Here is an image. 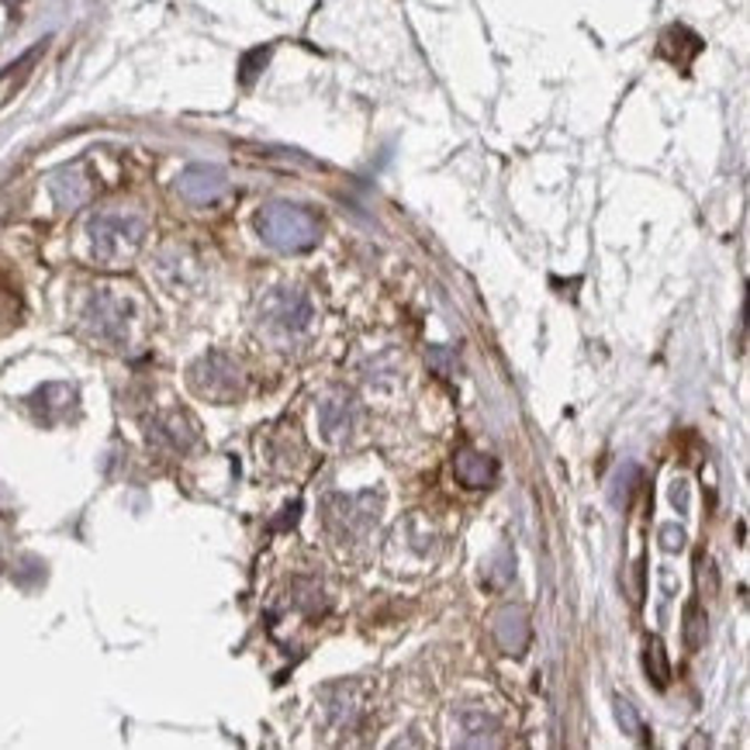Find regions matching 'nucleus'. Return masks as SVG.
Masks as SVG:
<instances>
[{"mask_svg":"<svg viewBox=\"0 0 750 750\" xmlns=\"http://www.w3.org/2000/svg\"><path fill=\"white\" fill-rule=\"evenodd\" d=\"M256 228H259V236H264V243H270L274 249H284V253H305L319 243V218H315L308 208L284 205V201L259 212Z\"/></svg>","mask_w":750,"mask_h":750,"instance_id":"f257e3e1","label":"nucleus"},{"mask_svg":"<svg viewBox=\"0 0 750 750\" xmlns=\"http://www.w3.org/2000/svg\"><path fill=\"white\" fill-rule=\"evenodd\" d=\"M378 505L381 499L373 492H360V495H332L326 502L329 508V526L339 530L342 536H357L363 530H370L378 523Z\"/></svg>","mask_w":750,"mask_h":750,"instance_id":"f03ea898","label":"nucleus"},{"mask_svg":"<svg viewBox=\"0 0 750 750\" xmlns=\"http://www.w3.org/2000/svg\"><path fill=\"white\" fill-rule=\"evenodd\" d=\"M533 640V626L523 609H502L495 616V644L508 657H523Z\"/></svg>","mask_w":750,"mask_h":750,"instance_id":"7ed1b4c3","label":"nucleus"},{"mask_svg":"<svg viewBox=\"0 0 750 750\" xmlns=\"http://www.w3.org/2000/svg\"><path fill=\"white\" fill-rule=\"evenodd\" d=\"M657 52L665 55L668 63H675L678 70H688L691 66V60L702 52V39L696 35V32H688L685 24H671L665 35H660V45H657Z\"/></svg>","mask_w":750,"mask_h":750,"instance_id":"20e7f679","label":"nucleus"},{"mask_svg":"<svg viewBox=\"0 0 750 750\" xmlns=\"http://www.w3.org/2000/svg\"><path fill=\"white\" fill-rule=\"evenodd\" d=\"M270 315H274V322L280 326V329H287V332H301V329H308V322H311V301L301 295V291H284V295H277L274 301H270Z\"/></svg>","mask_w":750,"mask_h":750,"instance_id":"39448f33","label":"nucleus"},{"mask_svg":"<svg viewBox=\"0 0 750 750\" xmlns=\"http://www.w3.org/2000/svg\"><path fill=\"white\" fill-rule=\"evenodd\" d=\"M453 474L464 487H487L495 481L499 468L495 460L487 453H477V450H460L456 460H453Z\"/></svg>","mask_w":750,"mask_h":750,"instance_id":"423d86ee","label":"nucleus"},{"mask_svg":"<svg viewBox=\"0 0 750 750\" xmlns=\"http://www.w3.org/2000/svg\"><path fill=\"white\" fill-rule=\"evenodd\" d=\"M222 187H225V177H222L218 169H212V166H191L184 177H181V184H177V191L187 201H197V205H205V201H215L222 194Z\"/></svg>","mask_w":750,"mask_h":750,"instance_id":"0eeeda50","label":"nucleus"},{"mask_svg":"<svg viewBox=\"0 0 750 750\" xmlns=\"http://www.w3.org/2000/svg\"><path fill=\"white\" fill-rule=\"evenodd\" d=\"M460 743L468 747H481V743H495V733H499V719L487 716L481 709H464L460 712Z\"/></svg>","mask_w":750,"mask_h":750,"instance_id":"6e6552de","label":"nucleus"},{"mask_svg":"<svg viewBox=\"0 0 750 750\" xmlns=\"http://www.w3.org/2000/svg\"><path fill=\"white\" fill-rule=\"evenodd\" d=\"M94 239L101 246V253H122V249H132L138 243V225L129 228V222H114V218H101L94 222Z\"/></svg>","mask_w":750,"mask_h":750,"instance_id":"1a4fd4ad","label":"nucleus"},{"mask_svg":"<svg viewBox=\"0 0 750 750\" xmlns=\"http://www.w3.org/2000/svg\"><path fill=\"white\" fill-rule=\"evenodd\" d=\"M319 419H322V429L329 432V436H342V432L350 429V422H353V398L339 394V398L322 401Z\"/></svg>","mask_w":750,"mask_h":750,"instance_id":"9d476101","label":"nucleus"},{"mask_svg":"<svg viewBox=\"0 0 750 750\" xmlns=\"http://www.w3.org/2000/svg\"><path fill=\"white\" fill-rule=\"evenodd\" d=\"M647 675L657 688H668V681H671L668 650L660 644V637H650V644H647Z\"/></svg>","mask_w":750,"mask_h":750,"instance_id":"9b49d317","label":"nucleus"},{"mask_svg":"<svg viewBox=\"0 0 750 750\" xmlns=\"http://www.w3.org/2000/svg\"><path fill=\"white\" fill-rule=\"evenodd\" d=\"M39 52H42V49H35V52L21 55V63H14L11 70H4V73H0V104H4V101H8V97H11V94L18 91V86H21V80L28 76V70L35 66Z\"/></svg>","mask_w":750,"mask_h":750,"instance_id":"f8f14e48","label":"nucleus"},{"mask_svg":"<svg viewBox=\"0 0 750 750\" xmlns=\"http://www.w3.org/2000/svg\"><path fill=\"white\" fill-rule=\"evenodd\" d=\"M685 644L688 650H699L706 644V613L699 602L685 605Z\"/></svg>","mask_w":750,"mask_h":750,"instance_id":"ddd939ff","label":"nucleus"},{"mask_svg":"<svg viewBox=\"0 0 750 750\" xmlns=\"http://www.w3.org/2000/svg\"><path fill=\"white\" fill-rule=\"evenodd\" d=\"M616 719H619V727H623V733H629V737H637V740H647L644 733V719L637 716V709H633V702H626V699H616Z\"/></svg>","mask_w":750,"mask_h":750,"instance_id":"4468645a","label":"nucleus"},{"mask_svg":"<svg viewBox=\"0 0 750 750\" xmlns=\"http://www.w3.org/2000/svg\"><path fill=\"white\" fill-rule=\"evenodd\" d=\"M696 578H699L702 595H716L719 592V574H716V564H712L709 554H699L696 557Z\"/></svg>","mask_w":750,"mask_h":750,"instance_id":"2eb2a0df","label":"nucleus"},{"mask_svg":"<svg viewBox=\"0 0 750 750\" xmlns=\"http://www.w3.org/2000/svg\"><path fill=\"white\" fill-rule=\"evenodd\" d=\"M660 546H665L668 554L681 551V546H685V533L678 526H665V530H660Z\"/></svg>","mask_w":750,"mask_h":750,"instance_id":"dca6fc26","label":"nucleus"},{"mask_svg":"<svg viewBox=\"0 0 750 750\" xmlns=\"http://www.w3.org/2000/svg\"><path fill=\"white\" fill-rule=\"evenodd\" d=\"M671 502H675L678 512L688 508V487H685V481H675V487H671Z\"/></svg>","mask_w":750,"mask_h":750,"instance_id":"f3484780","label":"nucleus"}]
</instances>
